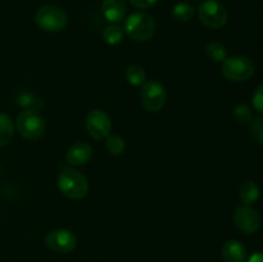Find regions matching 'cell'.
Segmentation results:
<instances>
[{
	"mask_svg": "<svg viewBox=\"0 0 263 262\" xmlns=\"http://www.w3.org/2000/svg\"><path fill=\"white\" fill-rule=\"evenodd\" d=\"M15 128L26 140H37L45 134L46 122L37 110L23 109L17 116Z\"/></svg>",
	"mask_w": 263,
	"mask_h": 262,
	"instance_id": "cell-4",
	"label": "cell"
},
{
	"mask_svg": "<svg viewBox=\"0 0 263 262\" xmlns=\"http://www.w3.org/2000/svg\"><path fill=\"white\" fill-rule=\"evenodd\" d=\"M14 135V123L5 113H0V146H5L12 141Z\"/></svg>",
	"mask_w": 263,
	"mask_h": 262,
	"instance_id": "cell-16",
	"label": "cell"
},
{
	"mask_svg": "<svg viewBox=\"0 0 263 262\" xmlns=\"http://www.w3.org/2000/svg\"><path fill=\"white\" fill-rule=\"evenodd\" d=\"M35 22L40 30L46 32H59L68 25V14L58 5L45 4L36 12Z\"/></svg>",
	"mask_w": 263,
	"mask_h": 262,
	"instance_id": "cell-3",
	"label": "cell"
},
{
	"mask_svg": "<svg viewBox=\"0 0 263 262\" xmlns=\"http://www.w3.org/2000/svg\"><path fill=\"white\" fill-rule=\"evenodd\" d=\"M195 9L192 4L186 2H180L172 8V17L179 22H189L194 17Z\"/></svg>",
	"mask_w": 263,
	"mask_h": 262,
	"instance_id": "cell-19",
	"label": "cell"
},
{
	"mask_svg": "<svg viewBox=\"0 0 263 262\" xmlns=\"http://www.w3.org/2000/svg\"><path fill=\"white\" fill-rule=\"evenodd\" d=\"M251 135L257 143L263 144V117L256 118L251 122Z\"/></svg>",
	"mask_w": 263,
	"mask_h": 262,
	"instance_id": "cell-23",
	"label": "cell"
},
{
	"mask_svg": "<svg viewBox=\"0 0 263 262\" xmlns=\"http://www.w3.org/2000/svg\"><path fill=\"white\" fill-rule=\"evenodd\" d=\"M15 103L20 105L22 109H31V110H40L44 107V100L40 97H37L33 92L28 90H21L15 95Z\"/></svg>",
	"mask_w": 263,
	"mask_h": 262,
	"instance_id": "cell-14",
	"label": "cell"
},
{
	"mask_svg": "<svg viewBox=\"0 0 263 262\" xmlns=\"http://www.w3.org/2000/svg\"><path fill=\"white\" fill-rule=\"evenodd\" d=\"M102 13L108 22L117 25L125 20L127 14V5L125 0H103Z\"/></svg>",
	"mask_w": 263,
	"mask_h": 262,
	"instance_id": "cell-12",
	"label": "cell"
},
{
	"mask_svg": "<svg viewBox=\"0 0 263 262\" xmlns=\"http://www.w3.org/2000/svg\"><path fill=\"white\" fill-rule=\"evenodd\" d=\"M45 244L57 253H69L76 248L77 236L68 229H54L46 234Z\"/></svg>",
	"mask_w": 263,
	"mask_h": 262,
	"instance_id": "cell-9",
	"label": "cell"
},
{
	"mask_svg": "<svg viewBox=\"0 0 263 262\" xmlns=\"http://www.w3.org/2000/svg\"><path fill=\"white\" fill-rule=\"evenodd\" d=\"M158 0H130L131 5L138 9H148V8L153 7Z\"/></svg>",
	"mask_w": 263,
	"mask_h": 262,
	"instance_id": "cell-25",
	"label": "cell"
},
{
	"mask_svg": "<svg viewBox=\"0 0 263 262\" xmlns=\"http://www.w3.org/2000/svg\"><path fill=\"white\" fill-rule=\"evenodd\" d=\"M197 14L200 22L212 30L222 28L229 20L228 9L218 0H204L200 3Z\"/></svg>",
	"mask_w": 263,
	"mask_h": 262,
	"instance_id": "cell-6",
	"label": "cell"
},
{
	"mask_svg": "<svg viewBox=\"0 0 263 262\" xmlns=\"http://www.w3.org/2000/svg\"><path fill=\"white\" fill-rule=\"evenodd\" d=\"M252 103H253L254 109L258 110L259 113H263V84L259 85L256 89V91H254Z\"/></svg>",
	"mask_w": 263,
	"mask_h": 262,
	"instance_id": "cell-24",
	"label": "cell"
},
{
	"mask_svg": "<svg viewBox=\"0 0 263 262\" xmlns=\"http://www.w3.org/2000/svg\"><path fill=\"white\" fill-rule=\"evenodd\" d=\"M141 105L144 109L151 113H157L162 110L167 100V91L163 84L157 80H151L143 85L140 92Z\"/></svg>",
	"mask_w": 263,
	"mask_h": 262,
	"instance_id": "cell-7",
	"label": "cell"
},
{
	"mask_svg": "<svg viewBox=\"0 0 263 262\" xmlns=\"http://www.w3.org/2000/svg\"><path fill=\"white\" fill-rule=\"evenodd\" d=\"M205 54H207L208 59L215 62V63H222L228 58L226 46L222 43H220V41H211L205 46Z\"/></svg>",
	"mask_w": 263,
	"mask_h": 262,
	"instance_id": "cell-18",
	"label": "cell"
},
{
	"mask_svg": "<svg viewBox=\"0 0 263 262\" xmlns=\"http://www.w3.org/2000/svg\"><path fill=\"white\" fill-rule=\"evenodd\" d=\"M92 157V148L90 144L85 141H79V143L72 144L66 153L67 163L71 166L80 167L86 164Z\"/></svg>",
	"mask_w": 263,
	"mask_h": 262,
	"instance_id": "cell-11",
	"label": "cell"
},
{
	"mask_svg": "<svg viewBox=\"0 0 263 262\" xmlns=\"http://www.w3.org/2000/svg\"><path fill=\"white\" fill-rule=\"evenodd\" d=\"M123 36H125V31L121 26L116 25V23L107 26L103 30V40L108 45H118L123 40Z\"/></svg>",
	"mask_w": 263,
	"mask_h": 262,
	"instance_id": "cell-20",
	"label": "cell"
},
{
	"mask_svg": "<svg viewBox=\"0 0 263 262\" xmlns=\"http://www.w3.org/2000/svg\"><path fill=\"white\" fill-rule=\"evenodd\" d=\"M126 81L133 86H141L146 82V72L139 64H131L125 71Z\"/></svg>",
	"mask_w": 263,
	"mask_h": 262,
	"instance_id": "cell-17",
	"label": "cell"
},
{
	"mask_svg": "<svg viewBox=\"0 0 263 262\" xmlns=\"http://www.w3.org/2000/svg\"><path fill=\"white\" fill-rule=\"evenodd\" d=\"M259 194L261 192H259L258 185L253 181H246L244 184H241L240 189H239V197L246 205H252L253 203H256L258 200Z\"/></svg>",
	"mask_w": 263,
	"mask_h": 262,
	"instance_id": "cell-15",
	"label": "cell"
},
{
	"mask_svg": "<svg viewBox=\"0 0 263 262\" xmlns=\"http://www.w3.org/2000/svg\"><path fill=\"white\" fill-rule=\"evenodd\" d=\"M58 188L64 197L79 200L89 193V181L77 170L64 169L58 176Z\"/></svg>",
	"mask_w": 263,
	"mask_h": 262,
	"instance_id": "cell-2",
	"label": "cell"
},
{
	"mask_svg": "<svg viewBox=\"0 0 263 262\" xmlns=\"http://www.w3.org/2000/svg\"><path fill=\"white\" fill-rule=\"evenodd\" d=\"M223 77L231 82H243L251 79L256 72L253 61L248 57L234 55L222 62L221 68Z\"/></svg>",
	"mask_w": 263,
	"mask_h": 262,
	"instance_id": "cell-5",
	"label": "cell"
},
{
	"mask_svg": "<svg viewBox=\"0 0 263 262\" xmlns=\"http://www.w3.org/2000/svg\"><path fill=\"white\" fill-rule=\"evenodd\" d=\"M105 148L112 156H121L126 149L125 139L116 134H110L105 139Z\"/></svg>",
	"mask_w": 263,
	"mask_h": 262,
	"instance_id": "cell-21",
	"label": "cell"
},
{
	"mask_svg": "<svg viewBox=\"0 0 263 262\" xmlns=\"http://www.w3.org/2000/svg\"><path fill=\"white\" fill-rule=\"evenodd\" d=\"M222 257L225 262H246L247 249L241 241L231 239L223 244Z\"/></svg>",
	"mask_w": 263,
	"mask_h": 262,
	"instance_id": "cell-13",
	"label": "cell"
},
{
	"mask_svg": "<svg viewBox=\"0 0 263 262\" xmlns=\"http://www.w3.org/2000/svg\"><path fill=\"white\" fill-rule=\"evenodd\" d=\"M248 262H263V252H256L249 257Z\"/></svg>",
	"mask_w": 263,
	"mask_h": 262,
	"instance_id": "cell-26",
	"label": "cell"
},
{
	"mask_svg": "<svg viewBox=\"0 0 263 262\" xmlns=\"http://www.w3.org/2000/svg\"><path fill=\"white\" fill-rule=\"evenodd\" d=\"M157 30V23L151 14L145 12H134L126 18L123 31L133 40L144 43L151 40Z\"/></svg>",
	"mask_w": 263,
	"mask_h": 262,
	"instance_id": "cell-1",
	"label": "cell"
},
{
	"mask_svg": "<svg viewBox=\"0 0 263 262\" xmlns=\"http://www.w3.org/2000/svg\"><path fill=\"white\" fill-rule=\"evenodd\" d=\"M234 223L246 234H254L261 226V217L257 210L251 205H241L234 212Z\"/></svg>",
	"mask_w": 263,
	"mask_h": 262,
	"instance_id": "cell-10",
	"label": "cell"
},
{
	"mask_svg": "<svg viewBox=\"0 0 263 262\" xmlns=\"http://www.w3.org/2000/svg\"><path fill=\"white\" fill-rule=\"evenodd\" d=\"M234 118L240 123H249L253 121V113L246 104H238L233 110Z\"/></svg>",
	"mask_w": 263,
	"mask_h": 262,
	"instance_id": "cell-22",
	"label": "cell"
},
{
	"mask_svg": "<svg viewBox=\"0 0 263 262\" xmlns=\"http://www.w3.org/2000/svg\"><path fill=\"white\" fill-rule=\"evenodd\" d=\"M85 126L91 136L95 140H103L110 135L112 130V121L108 113L103 109H92L87 113L85 118Z\"/></svg>",
	"mask_w": 263,
	"mask_h": 262,
	"instance_id": "cell-8",
	"label": "cell"
}]
</instances>
